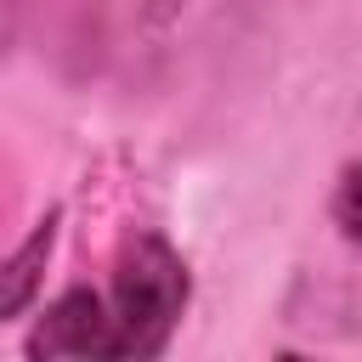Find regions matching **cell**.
<instances>
[{"instance_id":"cell-1","label":"cell","mask_w":362,"mask_h":362,"mask_svg":"<svg viewBox=\"0 0 362 362\" xmlns=\"http://www.w3.org/2000/svg\"><path fill=\"white\" fill-rule=\"evenodd\" d=\"M192 300V277L187 260L175 255V243L164 232H130L113 255V277H107V305L119 322V356H164L170 334L181 328V311Z\"/></svg>"},{"instance_id":"cell-2","label":"cell","mask_w":362,"mask_h":362,"mask_svg":"<svg viewBox=\"0 0 362 362\" xmlns=\"http://www.w3.org/2000/svg\"><path fill=\"white\" fill-rule=\"evenodd\" d=\"M23 351H28V356H107V362H124V356H119L113 305H107V294L85 288V283L62 288V294L40 311V322H34V334H28Z\"/></svg>"},{"instance_id":"cell-3","label":"cell","mask_w":362,"mask_h":362,"mask_svg":"<svg viewBox=\"0 0 362 362\" xmlns=\"http://www.w3.org/2000/svg\"><path fill=\"white\" fill-rule=\"evenodd\" d=\"M57 226H62V209L51 204V209L34 221V232L11 249V260L0 266V317H6V322H17V317L34 305V294H40V283H45V260H51V249H57Z\"/></svg>"},{"instance_id":"cell-4","label":"cell","mask_w":362,"mask_h":362,"mask_svg":"<svg viewBox=\"0 0 362 362\" xmlns=\"http://www.w3.org/2000/svg\"><path fill=\"white\" fill-rule=\"evenodd\" d=\"M328 209H334V226L362 249V158L339 170V181H334V204H328Z\"/></svg>"}]
</instances>
